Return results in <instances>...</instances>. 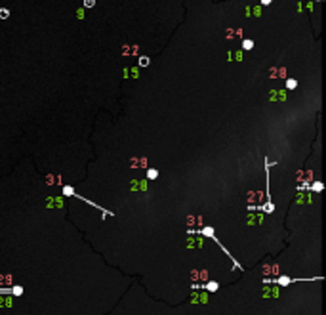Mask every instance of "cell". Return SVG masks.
I'll return each instance as SVG.
<instances>
[]
</instances>
